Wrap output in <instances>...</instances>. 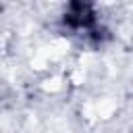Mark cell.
Masks as SVG:
<instances>
[{"label": "cell", "mask_w": 133, "mask_h": 133, "mask_svg": "<svg viewBox=\"0 0 133 133\" xmlns=\"http://www.w3.org/2000/svg\"><path fill=\"white\" fill-rule=\"evenodd\" d=\"M131 133H133V131H131Z\"/></svg>", "instance_id": "1"}]
</instances>
